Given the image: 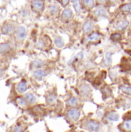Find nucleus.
I'll list each match as a JSON object with an SVG mask.
<instances>
[{
	"label": "nucleus",
	"mask_w": 131,
	"mask_h": 132,
	"mask_svg": "<svg viewBox=\"0 0 131 132\" xmlns=\"http://www.w3.org/2000/svg\"><path fill=\"white\" fill-rule=\"evenodd\" d=\"M69 118L73 121H77L80 117V111L77 108H71L67 111Z\"/></svg>",
	"instance_id": "nucleus-5"
},
{
	"label": "nucleus",
	"mask_w": 131,
	"mask_h": 132,
	"mask_svg": "<svg viewBox=\"0 0 131 132\" xmlns=\"http://www.w3.org/2000/svg\"><path fill=\"white\" fill-rule=\"evenodd\" d=\"M103 91H104V94H103L107 95V96H110V95H111V90H110V87H105L103 88Z\"/></svg>",
	"instance_id": "nucleus-32"
},
{
	"label": "nucleus",
	"mask_w": 131,
	"mask_h": 132,
	"mask_svg": "<svg viewBox=\"0 0 131 132\" xmlns=\"http://www.w3.org/2000/svg\"><path fill=\"white\" fill-rule=\"evenodd\" d=\"M93 14L97 18H99V19H107L108 18L107 10L102 6H99V7L96 8L95 10L93 11Z\"/></svg>",
	"instance_id": "nucleus-4"
},
{
	"label": "nucleus",
	"mask_w": 131,
	"mask_h": 132,
	"mask_svg": "<svg viewBox=\"0 0 131 132\" xmlns=\"http://www.w3.org/2000/svg\"><path fill=\"white\" fill-rule=\"evenodd\" d=\"M129 18H130V19H131V13H130V15H129Z\"/></svg>",
	"instance_id": "nucleus-40"
},
{
	"label": "nucleus",
	"mask_w": 131,
	"mask_h": 132,
	"mask_svg": "<svg viewBox=\"0 0 131 132\" xmlns=\"http://www.w3.org/2000/svg\"><path fill=\"white\" fill-rule=\"evenodd\" d=\"M110 3H115L117 2V0H108Z\"/></svg>",
	"instance_id": "nucleus-39"
},
{
	"label": "nucleus",
	"mask_w": 131,
	"mask_h": 132,
	"mask_svg": "<svg viewBox=\"0 0 131 132\" xmlns=\"http://www.w3.org/2000/svg\"><path fill=\"white\" fill-rule=\"evenodd\" d=\"M83 4L86 9H90L95 6V0H83Z\"/></svg>",
	"instance_id": "nucleus-26"
},
{
	"label": "nucleus",
	"mask_w": 131,
	"mask_h": 132,
	"mask_svg": "<svg viewBox=\"0 0 131 132\" xmlns=\"http://www.w3.org/2000/svg\"><path fill=\"white\" fill-rule=\"evenodd\" d=\"M66 103L70 107H76L78 105V99L76 97H71L67 100Z\"/></svg>",
	"instance_id": "nucleus-25"
},
{
	"label": "nucleus",
	"mask_w": 131,
	"mask_h": 132,
	"mask_svg": "<svg viewBox=\"0 0 131 132\" xmlns=\"http://www.w3.org/2000/svg\"><path fill=\"white\" fill-rule=\"evenodd\" d=\"M34 111H35L36 114H41L42 109H41L39 107H35V108H34Z\"/></svg>",
	"instance_id": "nucleus-37"
},
{
	"label": "nucleus",
	"mask_w": 131,
	"mask_h": 132,
	"mask_svg": "<svg viewBox=\"0 0 131 132\" xmlns=\"http://www.w3.org/2000/svg\"><path fill=\"white\" fill-rule=\"evenodd\" d=\"M73 7L75 12L77 14H80L81 12V5H80V0H72Z\"/></svg>",
	"instance_id": "nucleus-22"
},
{
	"label": "nucleus",
	"mask_w": 131,
	"mask_h": 132,
	"mask_svg": "<svg viewBox=\"0 0 131 132\" xmlns=\"http://www.w3.org/2000/svg\"><path fill=\"white\" fill-rule=\"evenodd\" d=\"M23 131V126L22 125V124H17L14 128H13V132H22Z\"/></svg>",
	"instance_id": "nucleus-30"
},
{
	"label": "nucleus",
	"mask_w": 131,
	"mask_h": 132,
	"mask_svg": "<svg viewBox=\"0 0 131 132\" xmlns=\"http://www.w3.org/2000/svg\"><path fill=\"white\" fill-rule=\"evenodd\" d=\"M17 91L20 94H22L24 92H25V90H27V84L26 81L25 80H22L21 82H19L17 85Z\"/></svg>",
	"instance_id": "nucleus-15"
},
{
	"label": "nucleus",
	"mask_w": 131,
	"mask_h": 132,
	"mask_svg": "<svg viewBox=\"0 0 131 132\" xmlns=\"http://www.w3.org/2000/svg\"><path fill=\"white\" fill-rule=\"evenodd\" d=\"M2 74H3V70L0 67V77L2 76Z\"/></svg>",
	"instance_id": "nucleus-38"
},
{
	"label": "nucleus",
	"mask_w": 131,
	"mask_h": 132,
	"mask_svg": "<svg viewBox=\"0 0 131 132\" xmlns=\"http://www.w3.org/2000/svg\"><path fill=\"white\" fill-rule=\"evenodd\" d=\"M49 9V12L51 15H57L59 12V6L56 4H53V5H50L48 8Z\"/></svg>",
	"instance_id": "nucleus-17"
},
{
	"label": "nucleus",
	"mask_w": 131,
	"mask_h": 132,
	"mask_svg": "<svg viewBox=\"0 0 131 132\" xmlns=\"http://www.w3.org/2000/svg\"><path fill=\"white\" fill-rule=\"evenodd\" d=\"M110 77H111V79H114L116 77H117V73L116 72H114L113 70H112V71H110Z\"/></svg>",
	"instance_id": "nucleus-36"
},
{
	"label": "nucleus",
	"mask_w": 131,
	"mask_h": 132,
	"mask_svg": "<svg viewBox=\"0 0 131 132\" xmlns=\"http://www.w3.org/2000/svg\"><path fill=\"white\" fill-rule=\"evenodd\" d=\"M12 50V45L8 43H2L0 44V53L5 54L10 52Z\"/></svg>",
	"instance_id": "nucleus-12"
},
{
	"label": "nucleus",
	"mask_w": 131,
	"mask_h": 132,
	"mask_svg": "<svg viewBox=\"0 0 131 132\" xmlns=\"http://www.w3.org/2000/svg\"><path fill=\"white\" fill-rule=\"evenodd\" d=\"M1 31H2V33L4 34V35H9V34L13 33L15 31V26H14L13 24H12V23H5L2 26Z\"/></svg>",
	"instance_id": "nucleus-7"
},
{
	"label": "nucleus",
	"mask_w": 131,
	"mask_h": 132,
	"mask_svg": "<svg viewBox=\"0 0 131 132\" xmlns=\"http://www.w3.org/2000/svg\"><path fill=\"white\" fill-rule=\"evenodd\" d=\"M16 102L18 104V105L19 107L22 108H28L29 103L27 102V101L25 100V98H23L22 97H19L16 99Z\"/></svg>",
	"instance_id": "nucleus-19"
},
{
	"label": "nucleus",
	"mask_w": 131,
	"mask_h": 132,
	"mask_svg": "<svg viewBox=\"0 0 131 132\" xmlns=\"http://www.w3.org/2000/svg\"><path fill=\"white\" fill-rule=\"evenodd\" d=\"M15 32V36L18 40L22 41L25 39L27 32H26V29L24 26H18Z\"/></svg>",
	"instance_id": "nucleus-3"
},
{
	"label": "nucleus",
	"mask_w": 131,
	"mask_h": 132,
	"mask_svg": "<svg viewBox=\"0 0 131 132\" xmlns=\"http://www.w3.org/2000/svg\"><path fill=\"white\" fill-rule=\"evenodd\" d=\"M54 43H55L56 46L58 47V48H63V47L64 46V45H65L64 40H63V38L60 37V36H57V37L55 39Z\"/></svg>",
	"instance_id": "nucleus-23"
},
{
	"label": "nucleus",
	"mask_w": 131,
	"mask_h": 132,
	"mask_svg": "<svg viewBox=\"0 0 131 132\" xmlns=\"http://www.w3.org/2000/svg\"><path fill=\"white\" fill-rule=\"evenodd\" d=\"M46 75V72L43 70H41V69H38L33 72V77L36 80H42Z\"/></svg>",
	"instance_id": "nucleus-14"
},
{
	"label": "nucleus",
	"mask_w": 131,
	"mask_h": 132,
	"mask_svg": "<svg viewBox=\"0 0 131 132\" xmlns=\"http://www.w3.org/2000/svg\"><path fill=\"white\" fill-rule=\"evenodd\" d=\"M25 100L27 101V102H28L29 104H35V103H36V101L35 96H34L32 94H30V93L26 94L25 95Z\"/></svg>",
	"instance_id": "nucleus-24"
},
{
	"label": "nucleus",
	"mask_w": 131,
	"mask_h": 132,
	"mask_svg": "<svg viewBox=\"0 0 131 132\" xmlns=\"http://www.w3.org/2000/svg\"><path fill=\"white\" fill-rule=\"evenodd\" d=\"M110 39L114 41V42H117V41H119L121 39V35L118 32H115V33H113L111 36H110Z\"/></svg>",
	"instance_id": "nucleus-29"
},
{
	"label": "nucleus",
	"mask_w": 131,
	"mask_h": 132,
	"mask_svg": "<svg viewBox=\"0 0 131 132\" xmlns=\"http://www.w3.org/2000/svg\"><path fill=\"white\" fill-rule=\"evenodd\" d=\"M113 53L111 52V51H108L106 53V55H105V58H104V60H103V64L105 67H109L111 66L112 64V56H113Z\"/></svg>",
	"instance_id": "nucleus-11"
},
{
	"label": "nucleus",
	"mask_w": 131,
	"mask_h": 132,
	"mask_svg": "<svg viewBox=\"0 0 131 132\" xmlns=\"http://www.w3.org/2000/svg\"><path fill=\"white\" fill-rule=\"evenodd\" d=\"M32 9L36 12H41L44 8L43 0H32L31 2Z\"/></svg>",
	"instance_id": "nucleus-1"
},
{
	"label": "nucleus",
	"mask_w": 131,
	"mask_h": 132,
	"mask_svg": "<svg viewBox=\"0 0 131 132\" xmlns=\"http://www.w3.org/2000/svg\"><path fill=\"white\" fill-rule=\"evenodd\" d=\"M101 38V35L97 32H91L88 37H87V41H91V42H96V41H98Z\"/></svg>",
	"instance_id": "nucleus-16"
},
{
	"label": "nucleus",
	"mask_w": 131,
	"mask_h": 132,
	"mask_svg": "<svg viewBox=\"0 0 131 132\" xmlns=\"http://www.w3.org/2000/svg\"><path fill=\"white\" fill-rule=\"evenodd\" d=\"M72 17H73V12H72V10H71L69 8L65 9L63 11L62 14H61V18H62V19L64 20V21H68V20H69Z\"/></svg>",
	"instance_id": "nucleus-10"
},
{
	"label": "nucleus",
	"mask_w": 131,
	"mask_h": 132,
	"mask_svg": "<svg viewBox=\"0 0 131 132\" xmlns=\"http://www.w3.org/2000/svg\"><path fill=\"white\" fill-rule=\"evenodd\" d=\"M80 132H84V131H80Z\"/></svg>",
	"instance_id": "nucleus-41"
},
{
	"label": "nucleus",
	"mask_w": 131,
	"mask_h": 132,
	"mask_svg": "<svg viewBox=\"0 0 131 132\" xmlns=\"http://www.w3.org/2000/svg\"><path fill=\"white\" fill-rule=\"evenodd\" d=\"M129 25V22L127 19H121L118 21L115 25V29L117 30H124Z\"/></svg>",
	"instance_id": "nucleus-9"
},
{
	"label": "nucleus",
	"mask_w": 131,
	"mask_h": 132,
	"mask_svg": "<svg viewBox=\"0 0 131 132\" xmlns=\"http://www.w3.org/2000/svg\"><path fill=\"white\" fill-rule=\"evenodd\" d=\"M122 128L125 131L131 132V118H127L124 121Z\"/></svg>",
	"instance_id": "nucleus-18"
},
{
	"label": "nucleus",
	"mask_w": 131,
	"mask_h": 132,
	"mask_svg": "<svg viewBox=\"0 0 131 132\" xmlns=\"http://www.w3.org/2000/svg\"><path fill=\"white\" fill-rule=\"evenodd\" d=\"M86 128L90 131H98L100 128V124L97 121L90 120L86 124Z\"/></svg>",
	"instance_id": "nucleus-6"
},
{
	"label": "nucleus",
	"mask_w": 131,
	"mask_h": 132,
	"mask_svg": "<svg viewBox=\"0 0 131 132\" xmlns=\"http://www.w3.org/2000/svg\"><path fill=\"white\" fill-rule=\"evenodd\" d=\"M57 101V97L55 94H49L46 97V102L48 104H53Z\"/></svg>",
	"instance_id": "nucleus-21"
},
{
	"label": "nucleus",
	"mask_w": 131,
	"mask_h": 132,
	"mask_svg": "<svg viewBox=\"0 0 131 132\" xmlns=\"http://www.w3.org/2000/svg\"><path fill=\"white\" fill-rule=\"evenodd\" d=\"M45 65V62L41 60H35L32 62L31 63V67L34 69H39L42 67H43Z\"/></svg>",
	"instance_id": "nucleus-20"
},
{
	"label": "nucleus",
	"mask_w": 131,
	"mask_h": 132,
	"mask_svg": "<svg viewBox=\"0 0 131 132\" xmlns=\"http://www.w3.org/2000/svg\"><path fill=\"white\" fill-rule=\"evenodd\" d=\"M120 10L124 12H131V2H128V3H125L123 4L120 6Z\"/></svg>",
	"instance_id": "nucleus-28"
},
{
	"label": "nucleus",
	"mask_w": 131,
	"mask_h": 132,
	"mask_svg": "<svg viewBox=\"0 0 131 132\" xmlns=\"http://www.w3.org/2000/svg\"><path fill=\"white\" fill-rule=\"evenodd\" d=\"M20 15L22 16V17H24V18H25V17H27L29 15V11L27 10V9H23L22 11H20Z\"/></svg>",
	"instance_id": "nucleus-31"
},
{
	"label": "nucleus",
	"mask_w": 131,
	"mask_h": 132,
	"mask_svg": "<svg viewBox=\"0 0 131 132\" xmlns=\"http://www.w3.org/2000/svg\"><path fill=\"white\" fill-rule=\"evenodd\" d=\"M120 90L125 94L131 96V86L130 85H123L120 87Z\"/></svg>",
	"instance_id": "nucleus-27"
},
{
	"label": "nucleus",
	"mask_w": 131,
	"mask_h": 132,
	"mask_svg": "<svg viewBox=\"0 0 131 132\" xmlns=\"http://www.w3.org/2000/svg\"><path fill=\"white\" fill-rule=\"evenodd\" d=\"M93 28H94V23L92 21H90V20H87V21H86L83 23V31L84 33L89 34V33H91L92 32Z\"/></svg>",
	"instance_id": "nucleus-8"
},
{
	"label": "nucleus",
	"mask_w": 131,
	"mask_h": 132,
	"mask_svg": "<svg viewBox=\"0 0 131 132\" xmlns=\"http://www.w3.org/2000/svg\"><path fill=\"white\" fill-rule=\"evenodd\" d=\"M60 2H61V4L63 7H66L69 5L70 0H60Z\"/></svg>",
	"instance_id": "nucleus-34"
},
{
	"label": "nucleus",
	"mask_w": 131,
	"mask_h": 132,
	"mask_svg": "<svg viewBox=\"0 0 131 132\" xmlns=\"http://www.w3.org/2000/svg\"><path fill=\"white\" fill-rule=\"evenodd\" d=\"M106 118L108 121L115 122L119 120L120 117H119V114H117L116 112H110L106 115Z\"/></svg>",
	"instance_id": "nucleus-13"
},
{
	"label": "nucleus",
	"mask_w": 131,
	"mask_h": 132,
	"mask_svg": "<svg viewBox=\"0 0 131 132\" xmlns=\"http://www.w3.org/2000/svg\"><path fill=\"white\" fill-rule=\"evenodd\" d=\"M80 92L83 97H90L92 94V90L90 87L86 84H82L80 87Z\"/></svg>",
	"instance_id": "nucleus-2"
},
{
	"label": "nucleus",
	"mask_w": 131,
	"mask_h": 132,
	"mask_svg": "<svg viewBox=\"0 0 131 132\" xmlns=\"http://www.w3.org/2000/svg\"><path fill=\"white\" fill-rule=\"evenodd\" d=\"M96 2L100 5H104L107 2V0H96Z\"/></svg>",
	"instance_id": "nucleus-35"
},
{
	"label": "nucleus",
	"mask_w": 131,
	"mask_h": 132,
	"mask_svg": "<svg viewBox=\"0 0 131 132\" xmlns=\"http://www.w3.org/2000/svg\"><path fill=\"white\" fill-rule=\"evenodd\" d=\"M37 47L39 49H42L43 47H45V42L42 39H40L39 41V43H37Z\"/></svg>",
	"instance_id": "nucleus-33"
}]
</instances>
